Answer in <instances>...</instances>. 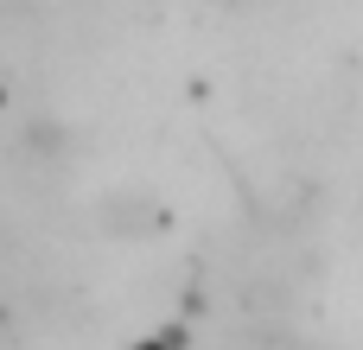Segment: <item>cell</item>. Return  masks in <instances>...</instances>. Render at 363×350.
<instances>
[{"label":"cell","mask_w":363,"mask_h":350,"mask_svg":"<svg viewBox=\"0 0 363 350\" xmlns=\"http://www.w3.org/2000/svg\"><path fill=\"white\" fill-rule=\"evenodd\" d=\"M185 338H191L185 325H160V332H147L134 350H185Z\"/></svg>","instance_id":"3"},{"label":"cell","mask_w":363,"mask_h":350,"mask_svg":"<svg viewBox=\"0 0 363 350\" xmlns=\"http://www.w3.org/2000/svg\"><path fill=\"white\" fill-rule=\"evenodd\" d=\"M217 6H249V0H217Z\"/></svg>","instance_id":"4"},{"label":"cell","mask_w":363,"mask_h":350,"mask_svg":"<svg viewBox=\"0 0 363 350\" xmlns=\"http://www.w3.org/2000/svg\"><path fill=\"white\" fill-rule=\"evenodd\" d=\"M26 153H32V159H70V153H77V140H70V128H64L57 115H51V121L38 115V121L26 128Z\"/></svg>","instance_id":"2"},{"label":"cell","mask_w":363,"mask_h":350,"mask_svg":"<svg viewBox=\"0 0 363 350\" xmlns=\"http://www.w3.org/2000/svg\"><path fill=\"white\" fill-rule=\"evenodd\" d=\"M102 223H108V236L134 242V236H147V230L160 223V210H153L147 198H134V191H115V198H102Z\"/></svg>","instance_id":"1"}]
</instances>
